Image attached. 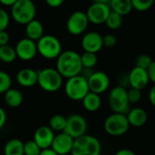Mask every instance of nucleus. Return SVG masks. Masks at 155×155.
I'll list each match as a JSON object with an SVG mask.
<instances>
[{
    "mask_svg": "<svg viewBox=\"0 0 155 155\" xmlns=\"http://www.w3.org/2000/svg\"><path fill=\"white\" fill-rule=\"evenodd\" d=\"M39 155H58L56 153H54L51 148L49 149H45V150H42Z\"/></svg>",
    "mask_w": 155,
    "mask_h": 155,
    "instance_id": "obj_42",
    "label": "nucleus"
},
{
    "mask_svg": "<svg viewBox=\"0 0 155 155\" xmlns=\"http://www.w3.org/2000/svg\"><path fill=\"white\" fill-rule=\"evenodd\" d=\"M15 51L16 54V57L23 61H30L35 58L37 54L36 43L28 39V38H22L20 39L15 47Z\"/></svg>",
    "mask_w": 155,
    "mask_h": 155,
    "instance_id": "obj_13",
    "label": "nucleus"
},
{
    "mask_svg": "<svg viewBox=\"0 0 155 155\" xmlns=\"http://www.w3.org/2000/svg\"><path fill=\"white\" fill-rule=\"evenodd\" d=\"M117 43V39L116 37L112 35V34H108L104 36H103V45L108 48L114 47Z\"/></svg>",
    "mask_w": 155,
    "mask_h": 155,
    "instance_id": "obj_35",
    "label": "nucleus"
},
{
    "mask_svg": "<svg viewBox=\"0 0 155 155\" xmlns=\"http://www.w3.org/2000/svg\"><path fill=\"white\" fill-rule=\"evenodd\" d=\"M108 104L114 114H125L130 110V104L127 98V90L121 86L114 87L108 96Z\"/></svg>",
    "mask_w": 155,
    "mask_h": 155,
    "instance_id": "obj_7",
    "label": "nucleus"
},
{
    "mask_svg": "<svg viewBox=\"0 0 155 155\" xmlns=\"http://www.w3.org/2000/svg\"><path fill=\"white\" fill-rule=\"evenodd\" d=\"M87 130V122L80 114H71L66 118L65 127L63 133L66 134L74 140L85 134Z\"/></svg>",
    "mask_w": 155,
    "mask_h": 155,
    "instance_id": "obj_10",
    "label": "nucleus"
},
{
    "mask_svg": "<svg viewBox=\"0 0 155 155\" xmlns=\"http://www.w3.org/2000/svg\"><path fill=\"white\" fill-rule=\"evenodd\" d=\"M6 122V114L3 108L0 107V129L4 127Z\"/></svg>",
    "mask_w": 155,
    "mask_h": 155,
    "instance_id": "obj_39",
    "label": "nucleus"
},
{
    "mask_svg": "<svg viewBox=\"0 0 155 155\" xmlns=\"http://www.w3.org/2000/svg\"><path fill=\"white\" fill-rule=\"evenodd\" d=\"M128 82L132 88L142 91L149 84L146 70L134 66L128 74Z\"/></svg>",
    "mask_w": 155,
    "mask_h": 155,
    "instance_id": "obj_17",
    "label": "nucleus"
},
{
    "mask_svg": "<svg viewBox=\"0 0 155 155\" xmlns=\"http://www.w3.org/2000/svg\"><path fill=\"white\" fill-rule=\"evenodd\" d=\"M9 35L6 31H0V46L7 45L9 43Z\"/></svg>",
    "mask_w": 155,
    "mask_h": 155,
    "instance_id": "obj_37",
    "label": "nucleus"
},
{
    "mask_svg": "<svg viewBox=\"0 0 155 155\" xmlns=\"http://www.w3.org/2000/svg\"><path fill=\"white\" fill-rule=\"evenodd\" d=\"M15 0H0V4L5 6H12L15 4Z\"/></svg>",
    "mask_w": 155,
    "mask_h": 155,
    "instance_id": "obj_43",
    "label": "nucleus"
},
{
    "mask_svg": "<svg viewBox=\"0 0 155 155\" xmlns=\"http://www.w3.org/2000/svg\"><path fill=\"white\" fill-rule=\"evenodd\" d=\"M89 24L86 14L83 11H75L70 15L66 22L67 31L74 35L84 33Z\"/></svg>",
    "mask_w": 155,
    "mask_h": 155,
    "instance_id": "obj_11",
    "label": "nucleus"
},
{
    "mask_svg": "<svg viewBox=\"0 0 155 155\" xmlns=\"http://www.w3.org/2000/svg\"><path fill=\"white\" fill-rule=\"evenodd\" d=\"M114 155H136L133 151L128 150V149H121L117 151Z\"/></svg>",
    "mask_w": 155,
    "mask_h": 155,
    "instance_id": "obj_41",
    "label": "nucleus"
},
{
    "mask_svg": "<svg viewBox=\"0 0 155 155\" xmlns=\"http://www.w3.org/2000/svg\"><path fill=\"white\" fill-rule=\"evenodd\" d=\"M146 73H147V75H148V78H149V81L155 83V62L153 61L150 65L149 67L146 69Z\"/></svg>",
    "mask_w": 155,
    "mask_h": 155,
    "instance_id": "obj_36",
    "label": "nucleus"
},
{
    "mask_svg": "<svg viewBox=\"0 0 155 155\" xmlns=\"http://www.w3.org/2000/svg\"><path fill=\"white\" fill-rule=\"evenodd\" d=\"M64 92L67 97L72 100H83V98L89 93L87 80L80 74L67 79L64 86Z\"/></svg>",
    "mask_w": 155,
    "mask_h": 155,
    "instance_id": "obj_6",
    "label": "nucleus"
},
{
    "mask_svg": "<svg viewBox=\"0 0 155 155\" xmlns=\"http://www.w3.org/2000/svg\"><path fill=\"white\" fill-rule=\"evenodd\" d=\"M126 118L129 123V125L134 127H141L146 124L148 115L144 109L141 107H136L132 110H129L126 114Z\"/></svg>",
    "mask_w": 155,
    "mask_h": 155,
    "instance_id": "obj_19",
    "label": "nucleus"
},
{
    "mask_svg": "<svg viewBox=\"0 0 155 155\" xmlns=\"http://www.w3.org/2000/svg\"><path fill=\"white\" fill-rule=\"evenodd\" d=\"M37 71L31 68L21 69L16 74V81L24 87H32L37 84Z\"/></svg>",
    "mask_w": 155,
    "mask_h": 155,
    "instance_id": "obj_18",
    "label": "nucleus"
},
{
    "mask_svg": "<svg viewBox=\"0 0 155 155\" xmlns=\"http://www.w3.org/2000/svg\"><path fill=\"white\" fill-rule=\"evenodd\" d=\"M66 124V118L61 114H54L49 120V128L53 132H63Z\"/></svg>",
    "mask_w": 155,
    "mask_h": 155,
    "instance_id": "obj_25",
    "label": "nucleus"
},
{
    "mask_svg": "<svg viewBox=\"0 0 155 155\" xmlns=\"http://www.w3.org/2000/svg\"><path fill=\"white\" fill-rule=\"evenodd\" d=\"M89 92L96 94L104 93L110 85V78L106 73L102 71L93 72L90 77L87 79Z\"/></svg>",
    "mask_w": 155,
    "mask_h": 155,
    "instance_id": "obj_12",
    "label": "nucleus"
},
{
    "mask_svg": "<svg viewBox=\"0 0 155 155\" xmlns=\"http://www.w3.org/2000/svg\"><path fill=\"white\" fill-rule=\"evenodd\" d=\"M105 24H106L107 27H109L110 29L117 30L123 25V16L111 11L105 20Z\"/></svg>",
    "mask_w": 155,
    "mask_h": 155,
    "instance_id": "obj_28",
    "label": "nucleus"
},
{
    "mask_svg": "<svg viewBox=\"0 0 155 155\" xmlns=\"http://www.w3.org/2000/svg\"><path fill=\"white\" fill-rule=\"evenodd\" d=\"M131 1H132L133 8L141 12L150 9L153 5V0H131Z\"/></svg>",
    "mask_w": 155,
    "mask_h": 155,
    "instance_id": "obj_30",
    "label": "nucleus"
},
{
    "mask_svg": "<svg viewBox=\"0 0 155 155\" xmlns=\"http://www.w3.org/2000/svg\"><path fill=\"white\" fill-rule=\"evenodd\" d=\"M80 58H81L83 68H86V69H92L96 65L98 62V57L96 54H93V53L84 52V54L80 55Z\"/></svg>",
    "mask_w": 155,
    "mask_h": 155,
    "instance_id": "obj_27",
    "label": "nucleus"
},
{
    "mask_svg": "<svg viewBox=\"0 0 155 155\" xmlns=\"http://www.w3.org/2000/svg\"><path fill=\"white\" fill-rule=\"evenodd\" d=\"M37 52L46 59L57 58L62 51L60 40L52 35H44L36 43Z\"/></svg>",
    "mask_w": 155,
    "mask_h": 155,
    "instance_id": "obj_4",
    "label": "nucleus"
},
{
    "mask_svg": "<svg viewBox=\"0 0 155 155\" xmlns=\"http://www.w3.org/2000/svg\"><path fill=\"white\" fill-rule=\"evenodd\" d=\"M12 80L10 75L5 71H0V94H5L11 88Z\"/></svg>",
    "mask_w": 155,
    "mask_h": 155,
    "instance_id": "obj_29",
    "label": "nucleus"
},
{
    "mask_svg": "<svg viewBox=\"0 0 155 155\" xmlns=\"http://www.w3.org/2000/svg\"><path fill=\"white\" fill-rule=\"evenodd\" d=\"M45 3L50 7L56 8V7H59L60 5H62L64 2H63V0H46Z\"/></svg>",
    "mask_w": 155,
    "mask_h": 155,
    "instance_id": "obj_38",
    "label": "nucleus"
},
{
    "mask_svg": "<svg viewBox=\"0 0 155 155\" xmlns=\"http://www.w3.org/2000/svg\"><path fill=\"white\" fill-rule=\"evenodd\" d=\"M129 123L126 115L122 114H113L104 121V130L112 136H121L127 133Z\"/></svg>",
    "mask_w": 155,
    "mask_h": 155,
    "instance_id": "obj_9",
    "label": "nucleus"
},
{
    "mask_svg": "<svg viewBox=\"0 0 155 155\" xmlns=\"http://www.w3.org/2000/svg\"><path fill=\"white\" fill-rule=\"evenodd\" d=\"M37 84L46 92H56L63 84V77L54 68H45L37 74Z\"/></svg>",
    "mask_w": 155,
    "mask_h": 155,
    "instance_id": "obj_5",
    "label": "nucleus"
},
{
    "mask_svg": "<svg viewBox=\"0 0 155 155\" xmlns=\"http://www.w3.org/2000/svg\"><path fill=\"white\" fill-rule=\"evenodd\" d=\"M74 139L64 133L54 135L51 149L58 155H66L71 153Z\"/></svg>",
    "mask_w": 155,
    "mask_h": 155,
    "instance_id": "obj_15",
    "label": "nucleus"
},
{
    "mask_svg": "<svg viewBox=\"0 0 155 155\" xmlns=\"http://www.w3.org/2000/svg\"><path fill=\"white\" fill-rule=\"evenodd\" d=\"M5 155H24V143L19 139L9 140L4 148Z\"/></svg>",
    "mask_w": 155,
    "mask_h": 155,
    "instance_id": "obj_24",
    "label": "nucleus"
},
{
    "mask_svg": "<svg viewBox=\"0 0 155 155\" xmlns=\"http://www.w3.org/2000/svg\"><path fill=\"white\" fill-rule=\"evenodd\" d=\"M127 98L129 104H137L141 98H142V92L141 90L131 88L129 91H127Z\"/></svg>",
    "mask_w": 155,
    "mask_h": 155,
    "instance_id": "obj_33",
    "label": "nucleus"
},
{
    "mask_svg": "<svg viewBox=\"0 0 155 155\" xmlns=\"http://www.w3.org/2000/svg\"><path fill=\"white\" fill-rule=\"evenodd\" d=\"M153 62V61L150 55L143 54H140L137 56V58L135 60V66L146 70Z\"/></svg>",
    "mask_w": 155,
    "mask_h": 155,
    "instance_id": "obj_31",
    "label": "nucleus"
},
{
    "mask_svg": "<svg viewBox=\"0 0 155 155\" xmlns=\"http://www.w3.org/2000/svg\"><path fill=\"white\" fill-rule=\"evenodd\" d=\"M26 38L32 41H38L44 35V26L39 20L34 19L25 25Z\"/></svg>",
    "mask_w": 155,
    "mask_h": 155,
    "instance_id": "obj_20",
    "label": "nucleus"
},
{
    "mask_svg": "<svg viewBox=\"0 0 155 155\" xmlns=\"http://www.w3.org/2000/svg\"><path fill=\"white\" fill-rule=\"evenodd\" d=\"M4 98H5V102L6 105L9 107H12V108L20 106L24 100L22 93L19 90L15 89V88L8 89L5 93Z\"/></svg>",
    "mask_w": 155,
    "mask_h": 155,
    "instance_id": "obj_22",
    "label": "nucleus"
},
{
    "mask_svg": "<svg viewBox=\"0 0 155 155\" xmlns=\"http://www.w3.org/2000/svg\"><path fill=\"white\" fill-rule=\"evenodd\" d=\"M41 151L34 141H28L24 143V155H39Z\"/></svg>",
    "mask_w": 155,
    "mask_h": 155,
    "instance_id": "obj_32",
    "label": "nucleus"
},
{
    "mask_svg": "<svg viewBox=\"0 0 155 155\" xmlns=\"http://www.w3.org/2000/svg\"><path fill=\"white\" fill-rule=\"evenodd\" d=\"M82 47L84 52L97 54L103 47V36L97 32H89L83 36Z\"/></svg>",
    "mask_w": 155,
    "mask_h": 155,
    "instance_id": "obj_16",
    "label": "nucleus"
},
{
    "mask_svg": "<svg viewBox=\"0 0 155 155\" xmlns=\"http://www.w3.org/2000/svg\"><path fill=\"white\" fill-rule=\"evenodd\" d=\"M149 101L152 105H155V86H153L149 92Z\"/></svg>",
    "mask_w": 155,
    "mask_h": 155,
    "instance_id": "obj_40",
    "label": "nucleus"
},
{
    "mask_svg": "<svg viewBox=\"0 0 155 155\" xmlns=\"http://www.w3.org/2000/svg\"><path fill=\"white\" fill-rule=\"evenodd\" d=\"M54 138V133L49 128V126H40L34 134V142L41 150L51 148L53 140Z\"/></svg>",
    "mask_w": 155,
    "mask_h": 155,
    "instance_id": "obj_14",
    "label": "nucleus"
},
{
    "mask_svg": "<svg viewBox=\"0 0 155 155\" xmlns=\"http://www.w3.org/2000/svg\"><path fill=\"white\" fill-rule=\"evenodd\" d=\"M83 105L88 112H96L99 110L102 101L100 95L89 92L84 98H83Z\"/></svg>",
    "mask_w": 155,
    "mask_h": 155,
    "instance_id": "obj_23",
    "label": "nucleus"
},
{
    "mask_svg": "<svg viewBox=\"0 0 155 155\" xmlns=\"http://www.w3.org/2000/svg\"><path fill=\"white\" fill-rule=\"evenodd\" d=\"M108 0H96L87 9L86 16L88 21L94 25H102L105 23L108 15L111 12Z\"/></svg>",
    "mask_w": 155,
    "mask_h": 155,
    "instance_id": "obj_8",
    "label": "nucleus"
},
{
    "mask_svg": "<svg viewBox=\"0 0 155 155\" xmlns=\"http://www.w3.org/2000/svg\"><path fill=\"white\" fill-rule=\"evenodd\" d=\"M16 59L15 48L10 45L0 46V60L5 64H10Z\"/></svg>",
    "mask_w": 155,
    "mask_h": 155,
    "instance_id": "obj_26",
    "label": "nucleus"
},
{
    "mask_svg": "<svg viewBox=\"0 0 155 155\" xmlns=\"http://www.w3.org/2000/svg\"><path fill=\"white\" fill-rule=\"evenodd\" d=\"M109 6L111 11L121 16L127 15L133 9L131 0H112L109 3Z\"/></svg>",
    "mask_w": 155,
    "mask_h": 155,
    "instance_id": "obj_21",
    "label": "nucleus"
},
{
    "mask_svg": "<svg viewBox=\"0 0 155 155\" xmlns=\"http://www.w3.org/2000/svg\"><path fill=\"white\" fill-rule=\"evenodd\" d=\"M101 143L92 135L84 134L74 140L71 155H101Z\"/></svg>",
    "mask_w": 155,
    "mask_h": 155,
    "instance_id": "obj_2",
    "label": "nucleus"
},
{
    "mask_svg": "<svg viewBox=\"0 0 155 155\" xmlns=\"http://www.w3.org/2000/svg\"><path fill=\"white\" fill-rule=\"evenodd\" d=\"M36 8L31 0H15L11 6L13 19L20 25H27L35 19Z\"/></svg>",
    "mask_w": 155,
    "mask_h": 155,
    "instance_id": "obj_3",
    "label": "nucleus"
},
{
    "mask_svg": "<svg viewBox=\"0 0 155 155\" xmlns=\"http://www.w3.org/2000/svg\"><path fill=\"white\" fill-rule=\"evenodd\" d=\"M9 25V15L7 12L0 8V31H5Z\"/></svg>",
    "mask_w": 155,
    "mask_h": 155,
    "instance_id": "obj_34",
    "label": "nucleus"
},
{
    "mask_svg": "<svg viewBox=\"0 0 155 155\" xmlns=\"http://www.w3.org/2000/svg\"><path fill=\"white\" fill-rule=\"evenodd\" d=\"M56 59V71L62 77L69 79L81 74L83 65L80 54L75 51H64Z\"/></svg>",
    "mask_w": 155,
    "mask_h": 155,
    "instance_id": "obj_1",
    "label": "nucleus"
}]
</instances>
